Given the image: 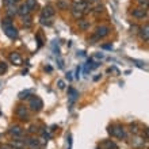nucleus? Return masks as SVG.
Instances as JSON below:
<instances>
[{"label":"nucleus","instance_id":"26","mask_svg":"<svg viewBox=\"0 0 149 149\" xmlns=\"http://www.w3.org/2000/svg\"><path fill=\"white\" fill-rule=\"evenodd\" d=\"M138 3L141 4V6H144V8L148 7V0H138Z\"/></svg>","mask_w":149,"mask_h":149},{"label":"nucleus","instance_id":"1","mask_svg":"<svg viewBox=\"0 0 149 149\" xmlns=\"http://www.w3.org/2000/svg\"><path fill=\"white\" fill-rule=\"evenodd\" d=\"M109 133H110L111 136H114V137L119 138V140H122V138L126 137L125 129H123V126H121V125L110 126V127H109Z\"/></svg>","mask_w":149,"mask_h":149},{"label":"nucleus","instance_id":"4","mask_svg":"<svg viewBox=\"0 0 149 149\" xmlns=\"http://www.w3.org/2000/svg\"><path fill=\"white\" fill-rule=\"evenodd\" d=\"M15 114L18 115L19 119H22V121H27L29 119V111H27V109H26L24 106H18L16 107Z\"/></svg>","mask_w":149,"mask_h":149},{"label":"nucleus","instance_id":"22","mask_svg":"<svg viewBox=\"0 0 149 149\" xmlns=\"http://www.w3.org/2000/svg\"><path fill=\"white\" fill-rule=\"evenodd\" d=\"M103 145L107 146V149H117V145H115L113 141H110V140H109V141H104L103 142Z\"/></svg>","mask_w":149,"mask_h":149},{"label":"nucleus","instance_id":"9","mask_svg":"<svg viewBox=\"0 0 149 149\" xmlns=\"http://www.w3.org/2000/svg\"><path fill=\"white\" fill-rule=\"evenodd\" d=\"M72 8L84 12L87 10V3H86V1H83V0H73V7H72Z\"/></svg>","mask_w":149,"mask_h":149},{"label":"nucleus","instance_id":"34","mask_svg":"<svg viewBox=\"0 0 149 149\" xmlns=\"http://www.w3.org/2000/svg\"><path fill=\"white\" fill-rule=\"evenodd\" d=\"M16 1H19V0H15V3H16Z\"/></svg>","mask_w":149,"mask_h":149},{"label":"nucleus","instance_id":"7","mask_svg":"<svg viewBox=\"0 0 149 149\" xmlns=\"http://www.w3.org/2000/svg\"><path fill=\"white\" fill-rule=\"evenodd\" d=\"M54 15V8L52 6H46V7L42 10V14H41V19H49Z\"/></svg>","mask_w":149,"mask_h":149},{"label":"nucleus","instance_id":"15","mask_svg":"<svg viewBox=\"0 0 149 149\" xmlns=\"http://www.w3.org/2000/svg\"><path fill=\"white\" fill-rule=\"evenodd\" d=\"M76 98H77V91L73 90V88H69V103L73 104V102L76 100Z\"/></svg>","mask_w":149,"mask_h":149},{"label":"nucleus","instance_id":"11","mask_svg":"<svg viewBox=\"0 0 149 149\" xmlns=\"http://www.w3.org/2000/svg\"><path fill=\"white\" fill-rule=\"evenodd\" d=\"M145 142H146V140H144V138H141V137H134L133 138V141H132V146L133 148H142V146L145 145Z\"/></svg>","mask_w":149,"mask_h":149},{"label":"nucleus","instance_id":"17","mask_svg":"<svg viewBox=\"0 0 149 149\" xmlns=\"http://www.w3.org/2000/svg\"><path fill=\"white\" fill-rule=\"evenodd\" d=\"M11 26H14L11 18H6V19L1 20V27L3 29H8V27H11Z\"/></svg>","mask_w":149,"mask_h":149},{"label":"nucleus","instance_id":"16","mask_svg":"<svg viewBox=\"0 0 149 149\" xmlns=\"http://www.w3.org/2000/svg\"><path fill=\"white\" fill-rule=\"evenodd\" d=\"M16 14H18V8L15 7V6H10L7 10V15L8 18H12V16H15Z\"/></svg>","mask_w":149,"mask_h":149},{"label":"nucleus","instance_id":"12","mask_svg":"<svg viewBox=\"0 0 149 149\" xmlns=\"http://www.w3.org/2000/svg\"><path fill=\"white\" fill-rule=\"evenodd\" d=\"M140 36H141V38L144 39V41H148L149 39V26L148 24H145V27L140 29Z\"/></svg>","mask_w":149,"mask_h":149},{"label":"nucleus","instance_id":"13","mask_svg":"<svg viewBox=\"0 0 149 149\" xmlns=\"http://www.w3.org/2000/svg\"><path fill=\"white\" fill-rule=\"evenodd\" d=\"M29 12H30V10L27 8V6L26 4H22L19 8H18V14H19L20 16H26L29 15Z\"/></svg>","mask_w":149,"mask_h":149},{"label":"nucleus","instance_id":"27","mask_svg":"<svg viewBox=\"0 0 149 149\" xmlns=\"http://www.w3.org/2000/svg\"><path fill=\"white\" fill-rule=\"evenodd\" d=\"M130 130H132V133H134V134H136V133H138V129H137V126H136V125H132V129H130Z\"/></svg>","mask_w":149,"mask_h":149},{"label":"nucleus","instance_id":"19","mask_svg":"<svg viewBox=\"0 0 149 149\" xmlns=\"http://www.w3.org/2000/svg\"><path fill=\"white\" fill-rule=\"evenodd\" d=\"M26 6H27V8L31 11V10H34V8L37 7V0H26Z\"/></svg>","mask_w":149,"mask_h":149},{"label":"nucleus","instance_id":"6","mask_svg":"<svg viewBox=\"0 0 149 149\" xmlns=\"http://www.w3.org/2000/svg\"><path fill=\"white\" fill-rule=\"evenodd\" d=\"M109 33H110V29L107 27V26H99L96 29V31H95V36L100 39V38H104V37L109 36Z\"/></svg>","mask_w":149,"mask_h":149},{"label":"nucleus","instance_id":"20","mask_svg":"<svg viewBox=\"0 0 149 149\" xmlns=\"http://www.w3.org/2000/svg\"><path fill=\"white\" fill-rule=\"evenodd\" d=\"M83 14H84V12L79 11V10H74V8H72V15H73V18H76L77 20H79V19H81Z\"/></svg>","mask_w":149,"mask_h":149},{"label":"nucleus","instance_id":"2","mask_svg":"<svg viewBox=\"0 0 149 149\" xmlns=\"http://www.w3.org/2000/svg\"><path fill=\"white\" fill-rule=\"evenodd\" d=\"M42 107H43V102L41 100V98H38V96H33V98L30 99V109H31L33 111L42 110Z\"/></svg>","mask_w":149,"mask_h":149},{"label":"nucleus","instance_id":"21","mask_svg":"<svg viewBox=\"0 0 149 149\" xmlns=\"http://www.w3.org/2000/svg\"><path fill=\"white\" fill-rule=\"evenodd\" d=\"M7 69H8L7 64L4 63V61H1V63H0V76L6 73V72H7Z\"/></svg>","mask_w":149,"mask_h":149},{"label":"nucleus","instance_id":"33","mask_svg":"<svg viewBox=\"0 0 149 149\" xmlns=\"http://www.w3.org/2000/svg\"><path fill=\"white\" fill-rule=\"evenodd\" d=\"M14 149H24V148H14Z\"/></svg>","mask_w":149,"mask_h":149},{"label":"nucleus","instance_id":"18","mask_svg":"<svg viewBox=\"0 0 149 149\" xmlns=\"http://www.w3.org/2000/svg\"><path fill=\"white\" fill-rule=\"evenodd\" d=\"M79 27L81 29V30H87V29L90 27V23L84 19H79Z\"/></svg>","mask_w":149,"mask_h":149},{"label":"nucleus","instance_id":"23","mask_svg":"<svg viewBox=\"0 0 149 149\" xmlns=\"http://www.w3.org/2000/svg\"><path fill=\"white\" fill-rule=\"evenodd\" d=\"M3 4L6 7H10V6H15V0H3Z\"/></svg>","mask_w":149,"mask_h":149},{"label":"nucleus","instance_id":"14","mask_svg":"<svg viewBox=\"0 0 149 149\" xmlns=\"http://www.w3.org/2000/svg\"><path fill=\"white\" fill-rule=\"evenodd\" d=\"M68 7H69L68 0H57V8L58 10H68Z\"/></svg>","mask_w":149,"mask_h":149},{"label":"nucleus","instance_id":"24","mask_svg":"<svg viewBox=\"0 0 149 149\" xmlns=\"http://www.w3.org/2000/svg\"><path fill=\"white\" fill-rule=\"evenodd\" d=\"M30 94V91H24V92H20L19 94V99H27V95Z\"/></svg>","mask_w":149,"mask_h":149},{"label":"nucleus","instance_id":"32","mask_svg":"<svg viewBox=\"0 0 149 149\" xmlns=\"http://www.w3.org/2000/svg\"><path fill=\"white\" fill-rule=\"evenodd\" d=\"M67 77H68V80H72V76H71V73H68V74H67Z\"/></svg>","mask_w":149,"mask_h":149},{"label":"nucleus","instance_id":"10","mask_svg":"<svg viewBox=\"0 0 149 149\" xmlns=\"http://www.w3.org/2000/svg\"><path fill=\"white\" fill-rule=\"evenodd\" d=\"M22 133H23V129L20 127V126L18 125H14L10 127V134L11 136H14V137H20L22 136Z\"/></svg>","mask_w":149,"mask_h":149},{"label":"nucleus","instance_id":"3","mask_svg":"<svg viewBox=\"0 0 149 149\" xmlns=\"http://www.w3.org/2000/svg\"><path fill=\"white\" fill-rule=\"evenodd\" d=\"M8 58H10L11 64H14V65H16V67H20V65L23 64V60H22V57H20V54L18 53V52H12V53H10Z\"/></svg>","mask_w":149,"mask_h":149},{"label":"nucleus","instance_id":"30","mask_svg":"<svg viewBox=\"0 0 149 149\" xmlns=\"http://www.w3.org/2000/svg\"><path fill=\"white\" fill-rule=\"evenodd\" d=\"M79 73H80V68L76 69V79H79Z\"/></svg>","mask_w":149,"mask_h":149},{"label":"nucleus","instance_id":"31","mask_svg":"<svg viewBox=\"0 0 149 149\" xmlns=\"http://www.w3.org/2000/svg\"><path fill=\"white\" fill-rule=\"evenodd\" d=\"M45 69H46L47 72H52V67H46V68H45Z\"/></svg>","mask_w":149,"mask_h":149},{"label":"nucleus","instance_id":"25","mask_svg":"<svg viewBox=\"0 0 149 149\" xmlns=\"http://www.w3.org/2000/svg\"><path fill=\"white\" fill-rule=\"evenodd\" d=\"M57 86H58L60 90H64V88H65V83H64L63 80H58V81H57Z\"/></svg>","mask_w":149,"mask_h":149},{"label":"nucleus","instance_id":"29","mask_svg":"<svg viewBox=\"0 0 149 149\" xmlns=\"http://www.w3.org/2000/svg\"><path fill=\"white\" fill-rule=\"evenodd\" d=\"M103 49H111V47H113V46H111V45H103Z\"/></svg>","mask_w":149,"mask_h":149},{"label":"nucleus","instance_id":"5","mask_svg":"<svg viewBox=\"0 0 149 149\" xmlns=\"http://www.w3.org/2000/svg\"><path fill=\"white\" fill-rule=\"evenodd\" d=\"M133 16L136 19H144V18L148 16V8H144V7L136 8V10H133Z\"/></svg>","mask_w":149,"mask_h":149},{"label":"nucleus","instance_id":"8","mask_svg":"<svg viewBox=\"0 0 149 149\" xmlns=\"http://www.w3.org/2000/svg\"><path fill=\"white\" fill-rule=\"evenodd\" d=\"M4 34L11 39L18 38V30H16L14 26H11V27H8V29H4Z\"/></svg>","mask_w":149,"mask_h":149},{"label":"nucleus","instance_id":"28","mask_svg":"<svg viewBox=\"0 0 149 149\" xmlns=\"http://www.w3.org/2000/svg\"><path fill=\"white\" fill-rule=\"evenodd\" d=\"M0 149H14V148L10 145H3V146H0Z\"/></svg>","mask_w":149,"mask_h":149}]
</instances>
